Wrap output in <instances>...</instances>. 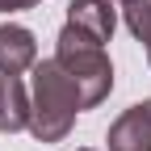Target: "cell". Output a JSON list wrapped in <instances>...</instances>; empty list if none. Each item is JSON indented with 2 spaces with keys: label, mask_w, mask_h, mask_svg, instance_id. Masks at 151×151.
Returning a JSON list of instances; mask_svg holds the SVG:
<instances>
[{
  "label": "cell",
  "mask_w": 151,
  "mask_h": 151,
  "mask_svg": "<svg viewBox=\"0 0 151 151\" xmlns=\"http://www.w3.org/2000/svg\"><path fill=\"white\" fill-rule=\"evenodd\" d=\"M80 113V88L55 63H34V88H29V134L38 143H63Z\"/></svg>",
  "instance_id": "obj_1"
},
{
  "label": "cell",
  "mask_w": 151,
  "mask_h": 151,
  "mask_svg": "<svg viewBox=\"0 0 151 151\" xmlns=\"http://www.w3.org/2000/svg\"><path fill=\"white\" fill-rule=\"evenodd\" d=\"M55 63H59L76 88H80V109H97L109 92H113V63L97 38H88L84 29L63 25L59 29V46H55Z\"/></svg>",
  "instance_id": "obj_2"
},
{
  "label": "cell",
  "mask_w": 151,
  "mask_h": 151,
  "mask_svg": "<svg viewBox=\"0 0 151 151\" xmlns=\"http://www.w3.org/2000/svg\"><path fill=\"white\" fill-rule=\"evenodd\" d=\"M109 151H151V97L130 105L105 134Z\"/></svg>",
  "instance_id": "obj_3"
},
{
  "label": "cell",
  "mask_w": 151,
  "mask_h": 151,
  "mask_svg": "<svg viewBox=\"0 0 151 151\" xmlns=\"http://www.w3.org/2000/svg\"><path fill=\"white\" fill-rule=\"evenodd\" d=\"M67 25L84 29L88 38H97V42L105 46L113 38V29H118V9H113V0H71Z\"/></svg>",
  "instance_id": "obj_4"
},
{
  "label": "cell",
  "mask_w": 151,
  "mask_h": 151,
  "mask_svg": "<svg viewBox=\"0 0 151 151\" xmlns=\"http://www.w3.org/2000/svg\"><path fill=\"white\" fill-rule=\"evenodd\" d=\"M38 63V42L25 25H0V71L21 76Z\"/></svg>",
  "instance_id": "obj_5"
},
{
  "label": "cell",
  "mask_w": 151,
  "mask_h": 151,
  "mask_svg": "<svg viewBox=\"0 0 151 151\" xmlns=\"http://www.w3.org/2000/svg\"><path fill=\"white\" fill-rule=\"evenodd\" d=\"M17 130H29V92L21 76L0 71V134H17Z\"/></svg>",
  "instance_id": "obj_6"
},
{
  "label": "cell",
  "mask_w": 151,
  "mask_h": 151,
  "mask_svg": "<svg viewBox=\"0 0 151 151\" xmlns=\"http://www.w3.org/2000/svg\"><path fill=\"white\" fill-rule=\"evenodd\" d=\"M38 0H0V13H21V9H34Z\"/></svg>",
  "instance_id": "obj_7"
},
{
  "label": "cell",
  "mask_w": 151,
  "mask_h": 151,
  "mask_svg": "<svg viewBox=\"0 0 151 151\" xmlns=\"http://www.w3.org/2000/svg\"><path fill=\"white\" fill-rule=\"evenodd\" d=\"M143 46H147V63H151V38H147V42H143Z\"/></svg>",
  "instance_id": "obj_8"
},
{
  "label": "cell",
  "mask_w": 151,
  "mask_h": 151,
  "mask_svg": "<svg viewBox=\"0 0 151 151\" xmlns=\"http://www.w3.org/2000/svg\"><path fill=\"white\" fill-rule=\"evenodd\" d=\"M80 151H88V147H80Z\"/></svg>",
  "instance_id": "obj_9"
},
{
  "label": "cell",
  "mask_w": 151,
  "mask_h": 151,
  "mask_svg": "<svg viewBox=\"0 0 151 151\" xmlns=\"http://www.w3.org/2000/svg\"><path fill=\"white\" fill-rule=\"evenodd\" d=\"M122 4H126V0H122Z\"/></svg>",
  "instance_id": "obj_10"
}]
</instances>
